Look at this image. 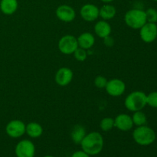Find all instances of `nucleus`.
<instances>
[{
	"instance_id": "obj_31",
	"label": "nucleus",
	"mask_w": 157,
	"mask_h": 157,
	"mask_svg": "<svg viewBox=\"0 0 157 157\" xmlns=\"http://www.w3.org/2000/svg\"><path fill=\"white\" fill-rule=\"evenodd\" d=\"M34 157H35V156H34Z\"/></svg>"
},
{
	"instance_id": "obj_19",
	"label": "nucleus",
	"mask_w": 157,
	"mask_h": 157,
	"mask_svg": "<svg viewBox=\"0 0 157 157\" xmlns=\"http://www.w3.org/2000/svg\"><path fill=\"white\" fill-rule=\"evenodd\" d=\"M87 134L86 129L81 124H77L73 127L71 133V138L75 144H81V141Z\"/></svg>"
},
{
	"instance_id": "obj_12",
	"label": "nucleus",
	"mask_w": 157,
	"mask_h": 157,
	"mask_svg": "<svg viewBox=\"0 0 157 157\" xmlns=\"http://www.w3.org/2000/svg\"><path fill=\"white\" fill-rule=\"evenodd\" d=\"M80 15L84 21H94L99 18V8L94 4L87 3L81 8Z\"/></svg>"
},
{
	"instance_id": "obj_29",
	"label": "nucleus",
	"mask_w": 157,
	"mask_h": 157,
	"mask_svg": "<svg viewBox=\"0 0 157 157\" xmlns=\"http://www.w3.org/2000/svg\"><path fill=\"white\" fill-rule=\"evenodd\" d=\"M44 157H54V156H44Z\"/></svg>"
},
{
	"instance_id": "obj_26",
	"label": "nucleus",
	"mask_w": 157,
	"mask_h": 157,
	"mask_svg": "<svg viewBox=\"0 0 157 157\" xmlns=\"http://www.w3.org/2000/svg\"><path fill=\"white\" fill-rule=\"evenodd\" d=\"M103 39H104V44H105L107 47L111 48L114 45L115 41H114V39H113V37H111L110 35H108V36L105 37V38H103Z\"/></svg>"
},
{
	"instance_id": "obj_4",
	"label": "nucleus",
	"mask_w": 157,
	"mask_h": 157,
	"mask_svg": "<svg viewBox=\"0 0 157 157\" xmlns=\"http://www.w3.org/2000/svg\"><path fill=\"white\" fill-rule=\"evenodd\" d=\"M124 21L128 27L140 29L147 22L145 11L140 9H130L124 15Z\"/></svg>"
},
{
	"instance_id": "obj_13",
	"label": "nucleus",
	"mask_w": 157,
	"mask_h": 157,
	"mask_svg": "<svg viewBox=\"0 0 157 157\" xmlns=\"http://www.w3.org/2000/svg\"><path fill=\"white\" fill-rule=\"evenodd\" d=\"M133 127L132 117L127 113H120L114 119V127L121 131H129Z\"/></svg>"
},
{
	"instance_id": "obj_15",
	"label": "nucleus",
	"mask_w": 157,
	"mask_h": 157,
	"mask_svg": "<svg viewBox=\"0 0 157 157\" xmlns=\"http://www.w3.org/2000/svg\"><path fill=\"white\" fill-rule=\"evenodd\" d=\"M95 34L98 37L101 38H104L105 37L110 35L112 32L111 25L105 20H101L98 21L94 27Z\"/></svg>"
},
{
	"instance_id": "obj_1",
	"label": "nucleus",
	"mask_w": 157,
	"mask_h": 157,
	"mask_svg": "<svg viewBox=\"0 0 157 157\" xmlns=\"http://www.w3.org/2000/svg\"><path fill=\"white\" fill-rule=\"evenodd\" d=\"M80 145L86 153L90 156H96L101 153L104 148V137L99 132H90L86 134Z\"/></svg>"
},
{
	"instance_id": "obj_11",
	"label": "nucleus",
	"mask_w": 157,
	"mask_h": 157,
	"mask_svg": "<svg viewBox=\"0 0 157 157\" xmlns=\"http://www.w3.org/2000/svg\"><path fill=\"white\" fill-rule=\"evenodd\" d=\"M74 78L73 71L67 67H62L57 71L55 76V82L61 87H66L71 82Z\"/></svg>"
},
{
	"instance_id": "obj_20",
	"label": "nucleus",
	"mask_w": 157,
	"mask_h": 157,
	"mask_svg": "<svg viewBox=\"0 0 157 157\" xmlns=\"http://www.w3.org/2000/svg\"><path fill=\"white\" fill-rule=\"evenodd\" d=\"M131 117L133 125H136V127H140V126H144L147 124V116H146L145 113H144L142 110L133 112V116H131Z\"/></svg>"
},
{
	"instance_id": "obj_28",
	"label": "nucleus",
	"mask_w": 157,
	"mask_h": 157,
	"mask_svg": "<svg viewBox=\"0 0 157 157\" xmlns=\"http://www.w3.org/2000/svg\"><path fill=\"white\" fill-rule=\"evenodd\" d=\"M101 1L103 2L104 3H110L114 1V0H101Z\"/></svg>"
},
{
	"instance_id": "obj_5",
	"label": "nucleus",
	"mask_w": 157,
	"mask_h": 157,
	"mask_svg": "<svg viewBox=\"0 0 157 157\" xmlns=\"http://www.w3.org/2000/svg\"><path fill=\"white\" fill-rule=\"evenodd\" d=\"M58 48L60 52L64 55H73L75 50L78 48L77 38L72 35H64L58 41Z\"/></svg>"
},
{
	"instance_id": "obj_14",
	"label": "nucleus",
	"mask_w": 157,
	"mask_h": 157,
	"mask_svg": "<svg viewBox=\"0 0 157 157\" xmlns=\"http://www.w3.org/2000/svg\"><path fill=\"white\" fill-rule=\"evenodd\" d=\"M77 40H78V47L87 51L91 48L95 44V37L90 32H83L77 38Z\"/></svg>"
},
{
	"instance_id": "obj_10",
	"label": "nucleus",
	"mask_w": 157,
	"mask_h": 157,
	"mask_svg": "<svg viewBox=\"0 0 157 157\" xmlns=\"http://www.w3.org/2000/svg\"><path fill=\"white\" fill-rule=\"evenodd\" d=\"M56 16L60 21L63 22H71L76 18V12L72 6L69 5H61L55 11Z\"/></svg>"
},
{
	"instance_id": "obj_17",
	"label": "nucleus",
	"mask_w": 157,
	"mask_h": 157,
	"mask_svg": "<svg viewBox=\"0 0 157 157\" xmlns=\"http://www.w3.org/2000/svg\"><path fill=\"white\" fill-rule=\"evenodd\" d=\"M117 14V9L110 3H105L99 9V17L103 20L108 21L113 19Z\"/></svg>"
},
{
	"instance_id": "obj_24",
	"label": "nucleus",
	"mask_w": 157,
	"mask_h": 157,
	"mask_svg": "<svg viewBox=\"0 0 157 157\" xmlns=\"http://www.w3.org/2000/svg\"><path fill=\"white\" fill-rule=\"evenodd\" d=\"M147 104L153 108H157V91L147 94Z\"/></svg>"
},
{
	"instance_id": "obj_18",
	"label": "nucleus",
	"mask_w": 157,
	"mask_h": 157,
	"mask_svg": "<svg viewBox=\"0 0 157 157\" xmlns=\"http://www.w3.org/2000/svg\"><path fill=\"white\" fill-rule=\"evenodd\" d=\"M25 133L31 138H38L42 135L43 127L37 122H30L26 124Z\"/></svg>"
},
{
	"instance_id": "obj_7",
	"label": "nucleus",
	"mask_w": 157,
	"mask_h": 157,
	"mask_svg": "<svg viewBox=\"0 0 157 157\" xmlns=\"http://www.w3.org/2000/svg\"><path fill=\"white\" fill-rule=\"evenodd\" d=\"M126 88L127 87L124 81L119 78H113L109 80L105 87L107 94L114 98H117L124 94V92L126 91Z\"/></svg>"
},
{
	"instance_id": "obj_16",
	"label": "nucleus",
	"mask_w": 157,
	"mask_h": 157,
	"mask_svg": "<svg viewBox=\"0 0 157 157\" xmlns=\"http://www.w3.org/2000/svg\"><path fill=\"white\" fill-rule=\"evenodd\" d=\"M18 0H1L0 1V10L4 15H13L18 10Z\"/></svg>"
},
{
	"instance_id": "obj_2",
	"label": "nucleus",
	"mask_w": 157,
	"mask_h": 157,
	"mask_svg": "<svg viewBox=\"0 0 157 157\" xmlns=\"http://www.w3.org/2000/svg\"><path fill=\"white\" fill-rule=\"evenodd\" d=\"M147 105V94L140 90L131 92L124 100V106L131 112L143 110Z\"/></svg>"
},
{
	"instance_id": "obj_9",
	"label": "nucleus",
	"mask_w": 157,
	"mask_h": 157,
	"mask_svg": "<svg viewBox=\"0 0 157 157\" xmlns=\"http://www.w3.org/2000/svg\"><path fill=\"white\" fill-rule=\"evenodd\" d=\"M140 36L145 43H152L157 38L156 23L147 22L140 29Z\"/></svg>"
},
{
	"instance_id": "obj_27",
	"label": "nucleus",
	"mask_w": 157,
	"mask_h": 157,
	"mask_svg": "<svg viewBox=\"0 0 157 157\" xmlns=\"http://www.w3.org/2000/svg\"><path fill=\"white\" fill-rule=\"evenodd\" d=\"M90 155L86 153L85 152L83 151L82 150L75 152L71 156V157H90Z\"/></svg>"
},
{
	"instance_id": "obj_6",
	"label": "nucleus",
	"mask_w": 157,
	"mask_h": 157,
	"mask_svg": "<svg viewBox=\"0 0 157 157\" xmlns=\"http://www.w3.org/2000/svg\"><path fill=\"white\" fill-rule=\"evenodd\" d=\"M26 124L21 120H12L6 127V132L11 138H20L25 133Z\"/></svg>"
},
{
	"instance_id": "obj_23",
	"label": "nucleus",
	"mask_w": 157,
	"mask_h": 157,
	"mask_svg": "<svg viewBox=\"0 0 157 157\" xmlns=\"http://www.w3.org/2000/svg\"><path fill=\"white\" fill-rule=\"evenodd\" d=\"M146 12L147 22L156 23L157 22V10L153 8H149Z\"/></svg>"
},
{
	"instance_id": "obj_8",
	"label": "nucleus",
	"mask_w": 157,
	"mask_h": 157,
	"mask_svg": "<svg viewBox=\"0 0 157 157\" xmlns=\"http://www.w3.org/2000/svg\"><path fill=\"white\" fill-rule=\"evenodd\" d=\"M15 153L17 157H34L35 146L29 140H22L15 146Z\"/></svg>"
},
{
	"instance_id": "obj_25",
	"label": "nucleus",
	"mask_w": 157,
	"mask_h": 157,
	"mask_svg": "<svg viewBox=\"0 0 157 157\" xmlns=\"http://www.w3.org/2000/svg\"><path fill=\"white\" fill-rule=\"evenodd\" d=\"M107 79L105 78L104 76H102V75H99V76H97L95 78L94 81V85L96 86L98 88L102 89V88H105L106 85L107 84Z\"/></svg>"
},
{
	"instance_id": "obj_21",
	"label": "nucleus",
	"mask_w": 157,
	"mask_h": 157,
	"mask_svg": "<svg viewBox=\"0 0 157 157\" xmlns=\"http://www.w3.org/2000/svg\"><path fill=\"white\" fill-rule=\"evenodd\" d=\"M100 127L104 132L110 131L114 127V119L109 117L103 118L100 122Z\"/></svg>"
},
{
	"instance_id": "obj_3",
	"label": "nucleus",
	"mask_w": 157,
	"mask_h": 157,
	"mask_svg": "<svg viewBox=\"0 0 157 157\" xmlns=\"http://www.w3.org/2000/svg\"><path fill=\"white\" fill-rule=\"evenodd\" d=\"M133 138L135 142L140 146L151 145L156 140V135L151 127L147 125L137 127L133 132Z\"/></svg>"
},
{
	"instance_id": "obj_30",
	"label": "nucleus",
	"mask_w": 157,
	"mask_h": 157,
	"mask_svg": "<svg viewBox=\"0 0 157 157\" xmlns=\"http://www.w3.org/2000/svg\"><path fill=\"white\" fill-rule=\"evenodd\" d=\"M153 1H154V2H157V0H153Z\"/></svg>"
},
{
	"instance_id": "obj_22",
	"label": "nucleus",
	"mask_w": 157,
	"mask_h": 157,
	"mask_svg": "<svg viewBox=\"0 0 157 157\" xmlns=\"http://www.w3.org/2000/svg\"><path fill=\"white\" fill-rule=\"evenodd\" d=\"M74 57H75V59L78 61L80 62H83V61H85L87 58V50L84 48H81L78 47V48L75 50V52H74Z\"/></svg>"
}]
</instances>
